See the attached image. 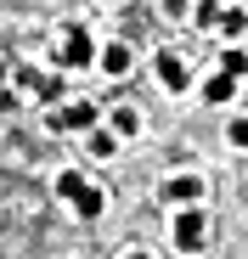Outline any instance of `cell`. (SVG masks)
Listing matches in <instances>:
<instances>
[{
	"label": "cell",
	"instance_id": "cell-2",
	"mask_svg": "<svg viewBox=\"0 0 248 259\" xmlns=\"http://www.w3.org/2000/svg\"><path fill=\"white\" fill-rule=\"evenodd\" d=\"M91 62H96V39L79 23H68L62 28V46H57V68H91Z\"/></svg>",
	"mask_w": 248,
	"mask_h": 259
},
{
	"label": "cell",
	"instance_id": "cell-7",
	"mask_svg": "<svg viewBox=\"0 0 248 259\" xmlns=\"http://www.w3.org/2000/svg\"><path fill=\"white\" fill-rule=\"evenodd\" d=\"M231 96H237V79H231V73H220V68H215L209 79H203V102H209V107H226Z\"/></svg>",
	"mask_w": 248,
	"mask_h": 259
},
{
	"label": "cell",
	"instance_id": "cell-8",
	"mask_svg": "<svg viewBox=\"0 0 248 259\" xmlns=\"http://www.w3.org/2000/svg\"><path fill=\"white\" fill-rule=\"evenodd\" d=\"M102 208H107V192L85 181V192L73 197V214H79V220H102Z\"/></svg>",
	"mask_w": 248,
	"mask_h": 259
},
{
	"label": "cell",
	"instance_id": "cell-6",
	"mask_svg": "<svg viewBox=\"0 0 248 259\" xmlns=\"http://www.w3.org/2000/svg\"><path fill=\"white\" fill-rule=\"evenodd\" d=\"M96 62H102V73H107V79H124L136 57H130V46H118V39H113V46H102V51H96Z\"/></svg>",
	"mask_w": 248,
	"mask_h": 259
},
{
	"label": "cell",
	"instance_id": "cell-5",
	"mask_svg": "<svg viewBox=\"0 0 248 259\" xmlns=\"http://www.w3.org/2000/svg\"><path fill=\"white\" fill-rule=\"evenodd\" d=\"M197 197H203V175H170L163 181V203L170 208H197Z\"/></svg>",
	"mask_w": 248,
	"mask_h": 259
},
{
	"label": "cell",
	"instance_id": "cell-9",
	"mask_svg": "<svg viewBox=\"0 0 248 259\" xmlns=\"http://www.w3.org/2000/svg\"><path fill=\"white\" fill-rule=\"evenodd\" d=\"M107 130H113L118 141H130V136H141V113L136 107H113L107 113Z\"/></svg>",
	"mask_w": 248,
	"mask_h": 259
},
{
	"label": "cell",
	"instance_id": "cell-13",
	"mask_svg": "<svg viewBox=\"0 0 248 259\" xmlns=\"http://www.w3.org/2000/svg\"><path fill=\"white\" fill-rule=\"evenodd\" d=\"M118 152V136L113 130H91V158H113Z\"/></svg>",
	"mask_w": 248,
	"mask_h": 259
},
{
	"label": "cell",
	"instance_id": "cell-1",
	"mask_svg": "<svg viewBox=\"0 0 248 259\" xmlns=\"http://www.w3.org/2000/svg\"><path fill=\"white\" fill-rule=\"evenodd\" d=\"M203 237H209V220H203V208H175V220H170V242L181 253H197Z\"/></svg>",
	"mask_w": 248,
	"mask_h": 259
},
{
	"label": "cell",
	"instance_id": "cell-12",
	"mask_svg": "<svg viewBox=\"0 0 248 259\" xmlns=\"http://www.w3.org/2000/svg\"><path fill=\"white\" fill-rule=\"evenodd\" d=\"M220 73H231V79H242V73H248V51H237V46H226V51H220Z\"/></svg>",
	"mask_w": 248,
	"mask_h": 259
},
{
	"label": "cell",
	"instance_id": "cell-11",
	"mask_svg": "<svg viewBox=\"0 0 248 259\" xmlns=\"http://www.w3.org/2000/svg\"><path fill=\"white\" fill-rule=\"evenodd\" d=\"M79 192H85V175H79V169H62V175H57V197H62V203H73Z\"/></svg>",
	"mask_w": 248,
	"mask_h": 259
},
{
	"label": "cell",
	"instance_id": "cell-19",
	"mask_svg": "<svg viewBox=\"0 0 248 259\" xmlns=\"http://www.w3.org/2000/svg\"><path fill=\"white\" fill-rule=\"evenodd\" d=\"M79 259H91V253H79Z\"/></svg>",
	"mask_w": 248,
	"mask_h": 259
},
{
	"label": "cell",
	"instance_id": "cell-10",
	"mask_svg": "<svg viewBox=\"0 0 248 259\" xmlns=\"http://www.w3.org/2000/svg\"><path fill=\"white\" fill-rule=\"evenodd\" d=\"M220 34H226V39L248 34V12H242V6H226V12H220Z\"/></svg>",
	"mask_w": 248,
	"mask_h": 259
},
{
	"label": "cell",
	"instance_id": "cell-3",
	"mask_svg": "<svg viewBox=\"0 0 248 259\" xmlns=\"http://www.w3.org/2000/svg\"><path fill=\"white\" fill-rule=\"evenodd\" d=\"M152 68H158V84H163L170 96H181L186 84H192V68H186V57H181V51H158V57H152Z\"/></svg>",
	"mask_w": 248,
	"mask_h": 259
},
{
	"label": "cell",
	"instance_id": "cell-15",
	"mask_svg": "<svg viewBox=\"0 0 248 259\" xmlns=\"http://www.w3.org/2000/svg\"><path fill=\"white\" fill-rule=\"evenodd\" d=\"M220 23V0H197V28H215Z\"/></svg>",
	"mask_w": 248,
	"mask_h": 259
},
{
	"label": "cell",
	"instance_id": "cell-14",
	"mask_svg": "<svg viewBox=\"0 0 248 259\" xmlns=\"http://www.w3.org/2000/svg\"><path fill=\"white\" fill-rule=\"evenodd\" d=\"M226 141H231L237 152H248V118H231V124H226Z\"/></svg>",
	"mask_w": 248,
	"mask_h": 259
},
{
	"label": "cell",
	"instance_id": "cell-17",
	"mask_svg": "<svg viewBox=\"0 0 248 259\" xmlns=\"http://www.w3.org/2000/svg\"><path fill=\"white\" fill-rule=\"evenodd\" d=\"M124 259H152V253H147V248H130V253H124Z\"/></svg>",
	"mask_w": 248,
	"mask_h": 259
},
{
	"label": "cell",
	"instance_id": "cell-16",
	"mask_svg": "<svg viewBox=\"0 0 248 259\" xmlns=\"http://www.w3.org/2000/svg\"><path fill=\"white\" fill-rule=\"evenodd\" d=\"M163 17H170V23H186V17H192V0H163Z\"/></svg>",
	"mask_w": 248,
	"mask_h": 259
},
{
	"label": "cell",
	"instance_id": "cell-18",
	"mask_svg": "<svg viewBox=\"0 0 248 259\" xmlns=\"http://www.w3.org/2000/svg\"><path fill=\"white\" fill-rule=\"evenodd\" d=\"M0 79H6V57H0Z\"/></svg>",
	"mask_w": 248,
	"mask_h": 259
},
{
	"label": "cell",
	"instance_id": "cell-20",
	"mask_svg": "<svg viewBox=\"0 0 248 259\" xmlns=\"http://www.w3.org/2000/svg\"><path fill=\"white\" fill-rule=\"evenodd\" d=\"M107 6H113V0H107Z\"/></svg>",
	"mask_w": 248,
	"mask_h": 259
},
{
	"label": "cell",
	"instance_id": "cell-4",
	"mask_svg": "<svg viewBox=\"0 0 248 259\" xmlns=\"http://www.w3.org/2000/svg\"><path fill=\"white\" fill-rule=\"evenodd\" d=\"M96 118H102L96 102H62L46 124H51V130H96Z\"/></svg>",
	"mask_w": 248,
	"mask_h": 259
}]
</instances>
